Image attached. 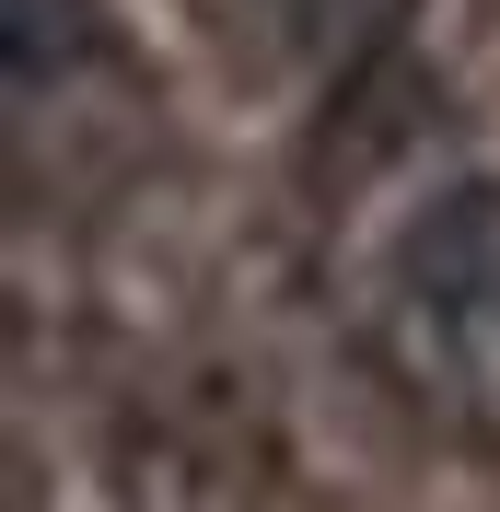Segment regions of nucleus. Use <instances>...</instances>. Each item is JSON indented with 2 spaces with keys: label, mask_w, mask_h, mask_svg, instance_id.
<instances>
[{
  "label": "nucleus",
  "mask_w": 500,
  "mask_h": 512,
  "mask_svg": "<svg viewBox=\"0 0 500 512\" xmlns=\"http://www.w3.org/2000/svg\"><path fill=\"white\" fill-rule=\"evenodd\" d=\"M419 117H431V70L407 59L396 35L349 47L338 105H326V140H314V175H326V187H361V175H384V163L419 140Z\"/></svg>",
  "instance_id": "obj_2"
},
{
  "label": "nucleus",
  "mask_w": 500,
  "mask_h": 512,
  "mask_svg": "<svg viewBox=\"0 0 500 512\" xmlns=\"http://www.w3.org/2000/svg\"><path fill=\"white\" fill-rule=\"evenodd\" d=\"M0 12H12V82H24V94L70 82V70L105 47V0H0Z\"/></svg>",
  "instance_id": "obj_3"
},
{
  "label": "nucleus",
  "mask_w": 500,
  "mask_h": 512,
  "mask_svg": "<svg viewBox=\"0 0 500 512\" xmlns=\"http://www.w3.org/2000/svg\"><path fill=\"white\" fill-rule=\"evenodd\" d=\"M396 280L442 326H500V175H454L396 233Z\"/></svg>",
  "instance_id": "obj_1"
}]
</instances>
